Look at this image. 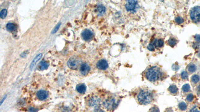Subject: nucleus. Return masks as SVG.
<instances>
[{"label": "nucleus", "mask_w": 200, "mask_h": 112, "mask_svg": "<svg viewBox=\"0 0 200 112\" xmlns=\"http://www.w3.org/2000/svg\"><path fill=\"white\" fill-rule=\"evenodd\" d=\"M162 72L160 68L153 66L147 70L146 72V78L151 82H155L161 78Z\"/></svg>", "instance_id": "f257e3e1"}, {"label": "nucleus", "mask_w": 200, "mask_h": 112, "mask_svg": "<svg viewBox=\"0 0 200 112\" xmlns=\"http://www.w3.org/2000/svg\"><path fill=\"white\" fill-rule=\"evenodd\" d=\"M137 100L141 105H148L152 102L153 96L151 92L147 90H141L137 95Z\"/></svg>", "instance_id": "f03ea898"}, {"label": "nucleus", "mask_w": 200, "mask_h": 112, "mask_svg": "<svg viewBox=\"0 0 200 112\" xmlns=\"http://www.w3.org/2000/svg\"><path fill=\"white\" fill-rule=\"evenodd\" d=\"M190 17L194 23H200V6H194L191 10Z\"/></svg>", "instance_id": "7ed1b4c3"}, {"label": "nucleus", "mask_w": 200, "mask_h": 112, "mask_svg": "<svg viewBox=\"0 0 200 112\" xmlns=\"http://www.w3.org/2000/svg\"><path fill=\"white\" fill-rule=\"evenodd\" d=\"M118 104V101L114 98H110L104 101L103 105L108 110H113Z\"/></svg>", "instance_id": "20e7f679"}, {"label": "nucleus", "mask_w": 200, "mask_h": 112, "mask_svg": "<svg viewBox=\"0 0 200 112\" xmlns=\"http://www.w3.org/2000/svg\"><path fill=\"white\" fill-rule=\"evenodd\" d=\"M80 63V60L77 57H73L68 61L67 64L68 67L72 69H76L78 68Z\"/></svg>", "instance_id": "39448f33"}, {"label": "nucleus", "mask_w": 200, "mask_h": 112, "mask_svg": "<svg viewBox=\"0 0 200 112\" xmlns=\"http://www.w3.org/2000/svg\"><path fill=\"white\" fill-rule=\"evenodd\" d=\"M138 6V2L136 1H128L126 2V10L128 12H134L136 10L137 6Z\"/></svg>", "instance_id": "423d86ee"}, {"label": "nucleus", "mask_w": 200, "mask_h": 112, "mask_svg": "<svg viewBox=\"0 0 200 112\" xmlns=\"http://www.w3.org/2000/svg\"><path fill=\"white\" fill-rule=\"evenodd\" d=\"M100 104L101 100L97 97H93L89 101V105L91 107H94L96 109L98 108V107L100 106Z\"/></svg>", "instance_id": "0eeeda50"}, {"label": "nucleus", "mask_w": 200, "mask_h": 112, "mask_svg": "<svg viewBox=\"0 0 200 112\" xmlns=\"http://www.w3.org/2000/svg\"><path fill=\"white\" fill-rule=\"evenodd\" d=\"M82 36L85 41H90L93 37V33L90 30L86 29L82 32Z\"/></svg>", "instance_id": "6e6552de"}, {"label": "nucleus", "mask_w": 200, "mask_h": 112, "mask_svg": "<svg viewBox=\"0 0 200 112\" xmlns=\"http://www.w3.org/2000/svg\"><path fill=\"white\" fill-rule=\"evenodd\" d=\"M49 96L48 92L45 90H40L37 93V97L39 100L44 101L47 99Z\"/></svg>", "instance_id": "1a4fd4ad"}, {"label": "nucleus", "mask_w": 200, "mask_h": 112, "mask_svg": "<svg viewBox=\"0 0 200 112\" xmlns=\"http://www.w3.org/2000/svg\"><path fill=\"white\" fill-rule=\"evenodd\" d=\"M97 67L98 68L101 70H106L109 67L108 63L106 60L102 59L99 60L97 63Z\"/></svg>", "instance_id": "9d476101"}, {"label": "nucleus", "mask_w": 200, "mask_h": 112, "mask_svg": "<svg viewBox=\"0 0 200 112\" xmlns=\"http://www.w3.org/2000/svg\"><path fill=\"white\" fill-rule=\"evenodd\" d=\"M80 71L81 73L83 75H86L89 73V72L90 71V66L87 63H84L82 64L80 67Z\"/></svg>", "instance_id": "9b49d317"}, {"label": "nucleus", "mask_w": 200, "mask_h": 112, "mask_svg": "<svg viewBox=\"0 0 200 112\" xmlns=\"http://www.w3.org/2000/svg\"><path fill=\"white\" fill-rule=\"evenodd\" d=\"M76 90L81 94H83L86 91V85L84 84H79L76 86Z\"/></svg>", "instance_id": "f8f14e48"}, {"label": "nucleus", "mask_w": 200, "mask_h": 112, "mask_svg": "<svg viewBox=\"0 0 200 112\" xmlns=\"http://www.w3.org/2000/svg\"><path fill=\"white\" fill-rule=\"evenodd\" d=\"M168 91L172 95H176L178 92V88L176 85H172L168 88Z\"/></svg>", "instance_id": "ddd939ff"}, {"label": "nucleus", "mask_w": 200, "mask_h": 112, "mask_svg": "<svg viewBox=\"0 0 200 112\" xmlns=\"http://www.w3.org/2000/svg\"><path fill=\"white\" fill-rule=\"evenodd\" d=\"M200 81V76L198 75L195 74L191 77V82L194 85H196Z\"/></svg>", "instance_id": "4468645a"}, {"label": "nucleus", "mask_w": 200, "mask_h": 112, "mask_svg": "<svg viewBox=\"0 0 200 112\" xmlns=\"http://www.w3.org/2000/svg\"><path fill=\"white\" fill-rule=\"evenodd\" d=\"M155 47H158V48H162L164 45V42L162 39H155L153 43Z\"/></svg>", "instance_id": "2eb2a0df"}, {"label": "nucleus", "mask_w": 200, "mask_h": 112, "mask_svg": "<svg viewBox=\"0 0 200 112\" xmlns=\"http://www.w3.org/2000/svg\"><path fill=\"white\" fill-rule=\"evenodd\" d=\"M197 66L195 64L191 63L188 66V71L190 73H193L197 70Z\"/></svg>", "instance_id": "dca6fc26"}, {"label": "nucleus", "mask_w": 200, "mask_h": 112, "mask_svg": "<svg viewBox=\"0 0 200 112\" xmlns=\"http://www.w3.org/2000/svg\"><path fill=\"white\" fill-rule=\"evenodd\" d=\"M49 67V63L46 61L45 60H42L41 61L39 64V68L41 70H44L47 69Z\"/></svg>", "instance_id": "f3484780"}, {"label": "nucleus", "mask_w": 200, "mask_h": 112, "mask_svg": "<svg viewBox=\"0 0 200 112\" xmlns=\"http://www.w3.org/2000/svg\"><path fill=\"white\" fill-rule=\"evenodd\" d=\"M97 12L100 16H102L105 13L106 8L103 5H99L97 6Z\"/></svg>", "instance_id": "a211bd4d"}, {"label": "nucleus", "mask_w": 200, "mask_h": 112, "mask_svg": "<svg viewBox=\"0 0 200 112\" xmlns=\"http://www.w3.org/2000/svg\"><path fill=\"white\" fill-rule=\"evenodd\" d=\"M6 28L8 31H14L16 29V26L14 23H8L7 24Z\"/></svg>", "instance_id": "6ab92c4d"}, {"label": "nucleus", "mask_w": 200, "mask_h": 112, "mask_svg": "<svg viewBox=\"0 0 200 112\" xmlns=\"http://www.w3.org/2000/svg\"><path fill=\"white\" fill-rule=\"evenodd\" d=\"M42 53L39 54L38 56H37L35 58V59L33 60L32 62L31 65V68L32 69L34 67V66H35V65L36 64L37 62H38V61H39V60L41 59V58H42Z\"/></svg>", "instance_id": "aec40b11"}, {"label": "nucleus", "mask_w": 200, "mask_h": 112, "mask_svg": "<svg viewBox=\"0 0 200 112\" xmlns=\"http://www.w3.org/2000/svg\"><path fill=\"white\" fill-rule=\"evenodd\" d=\"M178 107H179V109L181 111H185L187 108V105L186 103L184 102L180 103Z\"/></svg>", "instance_id": "412c9836"}, {"label": "nucleus", "mask_w": 200, "mask_h": 112, "mask_svg": "<svg viewBox=\"0 0 200 112\" xmlns=\"http://www.w3.org/2000/svg\"><path fill=\"white\" fill-rule=\"evenodd\" d=\"M191 90L190 85L189 84H185L182 87V91L184 93H187L190 91Z\"/></svg>", "instance_id": "4be33fe9"}, {"label": "nucleus", "mask_w": 200, "mask_h": 112, "mask_svg": "<svg viewBox=\"0 0 200 112\" xmlns=\"http://www.w3.org/2000/svg\"><path fill=\"white\" fill-rule=\"evenodd\" d=\"M177 44V40L174 38H171L168 40V44L171 47H174Z\"/></svg>", "instance_id": "5701e85b"}, {"label": "nucleus", "mask_w": 200, "mask_h": 112, "mask_svg": "<svg viewBox=\"0 0 200 112\" xmlns=\"http://www.w3.org/2000/svg\"><path fill=\"white\" fill-rule=\"evenodd\" d=\"M175 22L177 24L180 25V24H182V23H183L184 22V19H183V18L182 17H177L175 19Z\"/></svg>", "instance_id": "b1692460"}, {"label": "nucleus", "mask_w": 200, "mask_h": 112, "mask_svg": "<svg viewBox=\"0 0 200 112\" xmlns=\"http://www.w3.org/2000/svg\"><path fill=\"white\" fill-rule=\"evenodd\" d=\"M194 99V96L193 94H189L188 95L186 98V100L188 102H192Z\"/></svg>", "instance_id": "393cba45"}, {"label": "nucleus", "mask_w": 200, "mask_h": 112, "mask_svg": "<svg viewBox=\"0 0 200 112\" xmlns=\"http://www.w3.org/2000/svg\"><path fill=\"white\" fill-rule=\"evenodd\" d=\"M181 78L183 80H187L188 78V74L186 71H183L181 74Z\"/></svg>", "instance_id": "a878e982"}, {"label": "nucleus", "mask_w": 200, "mask_h": 112, "mask_svg": "<svg viewBox=\"0 0 200 112\" xmlns=\"http://www.w3.org/2000/svg\"><path fill=\"white\" fill-rule=\"evenodd\" d=\"M7 10L6 9H3V10H1V18L2 19H4L6 17L7 15Z\"/></svg>", "instance_id": "bb28decb"}, {"label": "nucleus", "mask_w": 200, "mask_h": 112, "mask_svg": "<svg viewBox=\"0 0 200 112\" xmlns=\"http://www.w3.org/2000/svg\"><path fill=\"white\" fill-rule=\"evenodd\" d=\"M149 112H160V110H159V109L158 108V107L155 106L152 107L149 110Z\"/></svg>", "instance_id": "cd10ccee"}, {"label": "nucleus", "mask_w": 200, "mask_h": 112, "mask_svg": "<svg viewBox=\"0 0 200 112\" xmlns=\"http://www.w3.org/2000/svg\"><path fill=\"white\" fill-rule=\"evenodd\" d=\"M200 112V109L198 108L197 107H194L190 109V112Z\"/></svg>", "instance_id": "c85d7f7f"}, {"label": "nucleus", "mask_w": 200, "mask_h": 112, "mask_svg": "<svg viewBox=\"0 0 200 112\" xmlns=\"http://www.w3.org/2000/svg\"><path fill=\"white\" fill-rule=\"evenodd\" d=\"M147 48L150 51H154L155 50V46L153 44H149L148 46L147 47Z\"/></svg>", "instance_id": "c756f323"}, {"label": "nucleus", "mask_w": 200, "mask_h": 112, "mask_svg": "<svg viewBox=\"0 0 200 112\" xmlns=\"http://www.w3.org/2000/svg\"><path fill=\"white\" fill-rule=\"evenodd\" d=\"M61 23H58V25L56 26V27H55V28L54 29L53 31H52V33H53V34H55V33H56V32H57L58 31L59 29V28H60V26H61Z\"/></svg>", "instance_id": "7c9ffc66"}, {"label": "nucleus", "mask_w": 200, "mask_h": 112, "mask_svg": "<svg viewBox=\"0 0 200 112\" xmlns=\"http://www.w3.org/2000/svg\"><path fill=\"white\" fill-rule=\"evenodd\" d=\"M38 110H39L38 109L35 108L34 107H30L28 109L29 112H38Z\"/></svg>", "instance_id": "2f4dec72"}, {"label": "nucleus", "mask_w": 200, "mask_h": 112, "mask_svg": "<svg viewBox=\"0 0 200 112\" xmlns=\"http://www.w3.org/2000/svg\"><path fill=\"white\" fill-rule=\"evenodd\" d=\"M194 38H195V40H196L197 43H200V35H195L194 36Z\"/></svg>", "instance_id": "473e14b6"}, {"label": "nucleus", "mask_w": 200, "mask_h": 112, "mask_svg": "<svg viewBox=\"0 0 200 112\" xmlns=\"http://www.w3.org/2000/svg\"><path fill=\"white\" fill-rule=\"evenodd\" d=\"M200 47V44L198 43H194V44L193 45V47L195 49H197Z\"/></svg>", "instance_id": "72a5a7b5"}, {"label": "nucleus", "mask_w": 200, "mask_h": 112, "mask_svg": "<svg viewBox=\"0 0 200 112\" xmlns=\"http://www.w3.org/2000/svg\"><path fill=\"white\" fill-rule=\"evenodd\" d=\"M173 69L174 70H178L179 69V67H178V65H174V66H173Z\"/></svg>", "instance_id": "f704fd0d"}, {"label": "nucleus", "mask_w": 200, "mask_h": 112, "mask_svg": "<svg viewBox=\"0 0 200 112\" xmlns=\"http://www.w3.org/2000/svg\"><path fill=\"white\" fill-rule=\"evenodd\" d=\"M94 112H105L102 110L100 109L97 108L95 110V111H94Z\"/></svg>", "instance_id": "c9c22d12"}, {"label": "nucleus", "mask_w": 200, "mask_h": 112, "mask_svg": "<svg viewBox=\"0 0 200 112\" xmlns=\"http://www.w3.org/2000/svg\"><path fill=\"white\" fill-rule=\"evenodd\" d=\"M197 93L198 95H199L200 93V84L198 86V87H197Z\"/></svg>", "instance_id": "e433bc0d"}, {"label": "nucleus", "mask_w": 200, "mask_h": 112, "mask_svg": "<svg viewBox=\"0 0 200 112\" xmlns=\"http://www.w3.org/2000/svg\"><path fill=\"white\" fill-rule=\"evenodd\" d=\"M198 57L200 58V51L199 52V53H198Z\"/></svg>", "instance_id": "4c0bfd02"}]
</instances>
